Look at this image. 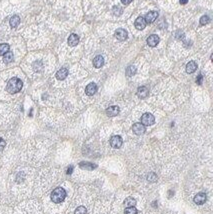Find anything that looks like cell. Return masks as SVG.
Listing matches in <instances>:
<instances>
[{"label": "cell", "instance_id": "obj_14", "mask_svg": "<svg viewBox=\"0 0 213 214\" xmlns=\"http://www.w3.org/2000/svg\"><path fill=\"white\" fill-rule=\"evenodd\" d=\"M79 42V36L76 35V34H71L68 38V44L69 46H76Z\"/></svg>", "mask_w": 213, "mask_h": 214}, {"label": "cell", "instance_id": "obj_16", "mask_svg": "<svg viewBox=\"0 0 213 214\" xmlns=\"http://www.w3.org/2000/svg\"><path fill=\"white\" fill-rule=\"evenodd\" d=\"M197 69V64L195 61H189L186 65V72L187 73H193Z\"/></svg>", "mask_w": 213, "mask_h": 214}, {"label": "cell", "instance_id": "obj_21", "mask_svg": "<svg viewBox=\"0 0 213 214\" xmlns=\"http://www.w3.org/2000/svg\"><path fill=\"white\" fill-rule=\"evenodd\" d=\"M4 57H3V61L4 63H6V64H8V63L12 62L13 59H14V56H13V53L12 52H7L6 54H4Z\"/></svg>", "mask_w": 213, "mask_h": 214}, {"label": "cell", "instance_id": "obj_9", "mask_svg": "<svg viewBox=\"0 0 213 214\" xmlns=\"http://www.w3.org/2000/svg\"><path fill=\"white\" fill-rule=\"evenodd\" d=\"M97 91V85L95 83H89L85 88V92L88 96H92L96 93Z\"/></svg>", "mask_w": 213, "mask_h": 214}, {"label": "cell", "instance_id": "obj_4", "mask_svg": "<svg viewBox=\"0 0 213 214\" xmlns=\"http://www.w3.org/2000/svg\"><path fill=\"white\" fill-rule=\"evenodd\" d=\"M123 143V140L119 135H114L110 138V145L113 148H120Z\"/></svg>", "mask_w": 213, "mask_h": 214}, {"label": "cell", "instance_id": "obj_20", "mask_svg": "<svg viewBox=\"0 0 213 214\" xmlns=\"http://www.w3.org/2000/svg\"><path fill=\"white\" fill-rule=\"evenodd\" d=\"M9 45L6 44V43H2L0 44V56H3L4 54H6L7 52H9Z\"/></svg>", "mask_w": 213, "mask_h": 214}, {"label": "cell", "instance_id": "obj_27", "mask_svg": "<svg viewBox=\"0 0 213 214\" xmlns=\"http://www.w3.org/2000/svg\"><path fill=\"white\" fill-rule=\"evenodd\" d=\"M112 11H113V14H114V15H117V16H119V15L122 14L123 10H122V8L119 7V6H114V7H113Z\"/></svg>", "mask_w": 213, "mask_h": 214}, {"label": "cell", "instance_id": "obj_13", "mask_svg": "<svg viewBox=\"0 0 213 214\" xmlns=\"http://www.w3.org/2000/svg\"><path fill=\"white\" fill-rule=\"evenodd\" d=\"M68 76V70L66 68H61L56 73V78L58 80H64Z\"/></svg>", "mask_w": 213, "mask_h": 214}, {"label": "cell", "instance_id": "obj_23", "mask_svg": "<svg viewBox=\"0 0 213 214\" xmlns=\"http://www.w3.org/2000/svg\"><path fill=\"white\" fill-rule=\"evenodd\" d=\"M136 73V68L135 66H133V65H131V66L127 67V69H126V75L127 76H133L134 74Z\"/></svg>", "mask_w": 213, "mask_h": 214}, {"label": "cell", "instance_id": "obj_11", "mask_svg": "<svg viewBox=\"0 0 213 214\" xmlns=\"http://www.w3.org/2000/svg\"><path fill=\"white\" fill-rule=\"evenodd\" d=\"M119 111H120V109H119L118 106H110L106 109V114L109 117H113V116H116L119 113Z\"/></svg>", "mask_w": 213, "mask_h": 214}, {"label": "cell", "instance_id": "obj_19", "mask_svg": "<svg viewBox=\"0 0 213 214\" xmlns=\"http://www.w3.org/2000/svg\"><path fill=\"white\" fill-rule=\"evenodd\" d=\"M10 26H11L12 28H15L18 26V24L20 23V18H19L18 15H14V16H12L11 18H10Z\"/></svg>", "mask_w": 213, "mask_h": 214}, {"label": "cell", "instance_id": "obj_6", "mask_svg": "<svg viewBox=\"0 0 213 214\" xmlns=\"http://www.w3.org/2000/svg\"><path fill=\"white\" fill-rule=\"evenodd\" d=\"M159 41H160L159 36H157L156 34H152V35H150L147 38V44L150 47H155V46H157Z\"/></svg>", "mask_w": 213, "mask_h": 214}, {"label": "cell", "instance_id": "obj_30", "mask_svg": "<svg viewBox=\"0 0 213 214\" xmlns=\"http://www.w3.org/2000/svg\"><path fill=\"white\" fill-rule=\"evenodd\" d=\"M202 79H203V77H202L201 74H199L198 77L196 78V83L198 84V85H201L202 84Z\"/></svg>", "mask_w": 213, "mask_h": 214}, {"label": "cell", "instance_id": "obj_18", "mask_svg": "<svg viewBox=\"0 0 213 214\" xmlns=\"http://www.w3.org/2000/svg\"><path fill=\"white\" fill-rule=\"evenodd\" d=\"M79 166H80V168H82V169L93 170V169H95V168L97 167V165L93 164V163H90V162H80Z\"/></svg>", "mask_w": 213, "mask_h": 214}, {"label": "cell", "instance_id": "obj_15", "mask_svg": "<svg viewBox=\"0 0 213 214\" xmlns=\"http://www.w3.org/2000/svg\"><path fill=\"white\" fill-rule=\"evenodd\" d=\"M103 64H104V58H103V56L97 55L96 57L93 59V65H94V67H96V68H100V67Z\"/></svg>", "mask_w": 213, "mask_h": 214}, {"label": "cell", "instance_id": "obj_7", "mask_svg": "<svg viewBox=\"0 0 213 214\" xmlns=\"http://www.w3.org/2000/svg\"><path fill=\"white\" fill-rule=\"evenodd\" d=\"M158 17V12L157 11H150L148 12L146 14V16H145V22H146V24H150V23H153L154 21L157 19Z\"/></svg>", "mask_w": 213, "mask_h": 214}, {"label": "cell", "instance_id": "obj_1", "mask_svg": "<svg viewBox=\"0 0 213 214\" xmlns=\"http://www.w3.org/2000/svg\"><path fill=\"white\" fill-rule=\"evenodd\" d=\"M22 86H23L22 81H21L19 78L14 77V78H11V79L8 81L6 89H7V91L10 94H15V93L19 92V91L22 89Z\"/></svg>", "mask_w": 213, "mask_h": 214}, {"label": "cell", "instance_id": "obj_25", "mask_svg": "<svg viewBox=\"0 0 213 214\" xmlns=\"http://www.w3.org/2000/svg\"><path fill=\"white\" fill-rule=\"evenodd\" d=\"M209 22H210V18H209V16H207V15H203V16L200 18L201 25H206V24H208Z\"/></svg>", "mask_w": 213, "mask_h": 214}, {"label": "cell", "instance_id": "obj_29", "mask_svg": "<svg viewBox=\"0 0 213 214\" xmlns=\"http://www.w3.org/2000/svg\"><path fill=\"white\" fill-rule=\"evenodd\" d=\"M5 144L6 143H5V141H4V139H2L1 137H0V151L5 147Z\"/></svg>", "mask_w": 213, "mask_h": 214}, {"label": "cell", "instance_id": "obj_26", "mask_svg": "<svg viewBox=\"0 0 213 214\" xmlns=\"http://www.w3.org/2000/svg\"><path fill=\"white\" fill-rule=\"evenodd\" d=\"M147 180L150 181V182H155V181L157 180V175H156L154 172H151V173H149L148 175H147Z\"/></svg>", "mask_w": 213, "mask_h": 214}, {"label": "cell", "instance_id": "obj_24", "mask_svg": "<svg viewBox=\"0 0 213 214\" xmlns=\"http://www.w3.org/2000/svg\"><path fill=\"white\" fill-rule=\"evenodd\" d=\"M137 209L135 208L134 206H132V207H127V208L125 209V211H124V213L125 214H137Z\"/></svg>", "mask_w": 213, "mask_h": 214}, {"label": "cell", "instance_id": "obj_33", "mask_svg": "<svg viewBox=\"0 0 213 214\" xmlns=\"http://www.w3.org/2000/svg\"><path fill=\"white\" fill-rule=\"evenodd\" d=\"M188 2V0H179V3L182 4V5H184V4H186Z\"/></svg>", "mask_w": 213, "mask_h": 214}, {"label": "cell", "instance_id": "obj_28", "mask_svg": "<svg viewBox=\"0 0 213 214\" xmlns=\"http://www.w3.org/2000/svg\"><path fill=\"white\" fill-rule=\"evenodd\" d=\"M86 212H87V210H86V208L84 206H79L76 208L75 210V214H86Z\"/></svg>", "mask_w": 213, "mask_h": 214}, {"label": "cell", "instance_id": "obj_3", "mask_svg": "<svg viewBox=\"0 0 213 214\" xmlns=\"http://www.w3.org/2000/svg\"><path fill=\"white\" fill-rule=\"evenodd\" d=\"M154 122H155V118L151 113H144L141 117V123L144 126H150L154 124Z\"/></svg>", "mask_w": 213, "mask_h": 214}, {"label": "cell", "instance_id": "obj_32", "mask_svg": "<svg viewBox=\"0 0 213 214\" xmlns=\"http://www.w3.org/2000/svg\"><path fill=\"white\" fill-rule=\"evenodd\" d=\"M132 1H133V0H121V2H122L124 5H128V4H130Z\"/></svg>", "mask_w": 213, "mask_h": 214}, {"label": "cell", "instance_id": "obj_22", "mask_svg": "<svg viewBox=\"0 0 213 214\" xmlns=\"http://www.w3.org/2000/svg\"><path fill=\"white\" fill-rule=\"evenodd\" d=\"M136 204V200L133 197H127L124 201V205L126 207H132Z\"/></svg>", "mask_w": 213, "mask_h": 214}, {"label": "cell", "instance_id": "obj_31", "mask_svg": "<svg viewBox=\"0 0 213 214\" xmlns=\"http://www.w3.org/2000/svg\"><path fill=\"white\" fill-rule=\"evenodd\" d=\"M73 169H74V167L72 166V165H70L68 168H67V170H66V173L67 174H71L73 172Z\"/></svg>", "mask_w": 213, "mask_h": 214}, {"label": "cell", "instance_id": "obj_5", "mask_svg": "<svg viewBox=\"0 0 213 214\" xmlns=\"http://www.w3.org/2000/svg\"><path fill=\"white\" fill-rule=\"evenodd\" d=\"M114 36H115V38H117V40L124 41L125 39L128 37V33L125 29H123V28H119V29H117L116 31H115Z\"/></svg>", "mask_w": 213, "mask_h": 214}, {"label": "cell", "instance_id": "obj_8", "mask_svg": "<svg viewBox=\"0 0 213 214\" xmlns=\"http://www.w3.org/2000/svg\"><path fill=\"white\" fill-rule=\"evenodd\" d=\"M132 130L136 135H141L145 132V126L142 123H135L132 127Z\"/></svg>", "mask_w": 213, "mask_h": 214}, {"label": "cell", "instance_id": "obj_10", "mask_svg": "<svg viewBox=\"0 0 213 214\" xmlns=\"http://www.w3.org/2000/svg\"><path fill=\"white\" fill-rule=\"evenodd\" d=\"M134 25H135L136 29L138 30H142L144 29L145 27H146V22H145V19L143 18V17H138L137 19L135 20V22H134Z\"/></svg>", "mask_w": 213, "mask_h": 214}, {"label": "cell", "instance_id": "obj_2", "mask_svg": "<svg viewBox=\"0 0 213 214\" xmlns=\"http://www.w3.org/2000/svg\"><path fill=\"white\" fill-rule=\"evenodd\" d=\"M66 197V191L61 187H57L55 188L51 193V200L54 203H60Z\"/></svg>", "mask_w": 213, "mask_h": 214}, {"label": "cell", "instance_id": "obj_17", "mask_svg": "<svg viewBox=\"0 0 213 214\" xmlns=\"http://www.w3.org/2000/svg\"><path fill=\"white\" fill-rule=\"evenodd\" d=\"M148 93H149L148 89H147V87H145V86H140L137 90V95L140 98L147 97V96H148Z\"/></svg>", "mask_w": 213, "mask_h": 214}, {"label": "cell", "instance_id": "obj_12", "mask_svg": "<svg viewBox=\"0 0 213 214\" xmlns=\"http://www.w3.org/2000/svg\"><path fill=\"white\" fill-rule=\"evenodd\" d=\"M205 201H206V194L203 193V192L198 193L194 197V202L196 203V204H198V205L203 204V203H205Z\"/></svg>", "mask_w": 213, "mask_h": 214}]
</instances>
